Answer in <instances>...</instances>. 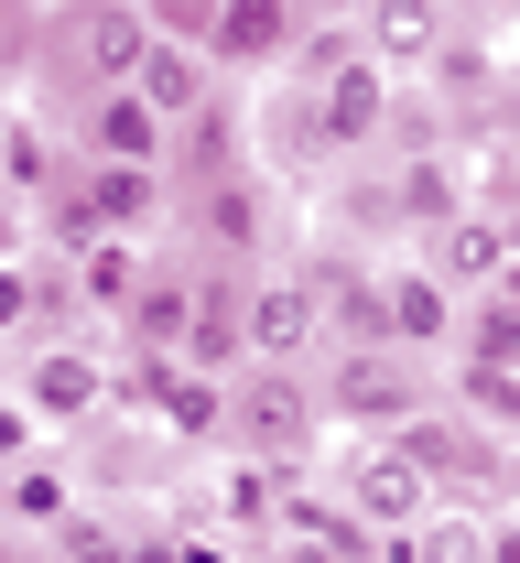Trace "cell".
Returning a JSON list of instances; mask_svg holds the SVG:
<instances>
[{"label":"cell","instance_id":"18","mask_svg":"<svg viewBox=\"0 0 520 563\" xmlns=\"http://www.w3.org/2000/svg\"><path fill=\"white\" fill-rule=\"evenodd\" d=\"M488 563H520V542H499V553H488Z\"/></svg>","mask_w":520,"mask_h":563},{"label":"cell","instance_id":"3","mask_svg":"<svg viewBox=\"0 0 520 563\" xmlns=\"http://www.w3.org/2000/svg\"><path fill=\"white\" fill-rule=\"evenodd\" d=\"M294 44V11L283 0H228L218 22H207V55H239V66H261V55H283Z\"/></svg>","mask_w":520,"mask_h":563},{"label":"cell","instance_id":"10","mask_svg":"<svg viewBox=\"0 0 520 563\" xmlns=\"http://www.w3.org/2000/svg\"><path fill=\"white\" fill-rule=\"evenodd\" d=\"M358 131H379V76L347 55V66L325 76V141H358Z\"/></svg>","mask_w":520,"mask_h":563},{"label":"cell","instance_id":"1","mask_svg":"<svg viewBox=\"0 0 520 563\" xmlns=\"http://www.w3.org/2000/svg\"><path fill=\"white\" fill-rule=\"evenodd\" d=\"M87 152H98V163H152V152H163V109H152L142 87H109V98L87 109Z\"/></svg>","mask_w":520,"mask_h":563},{"label":"cell","instance_id":"19","mask_svg":"<svg viewBox=\"0 0 520 563\" xmlns=\"http://www.w3.org/2000/svg\"><path fill=\"white\" fill-rule=\"evenodd\" d=\"M510 314H520V272H510Z\"/></svg>","mask_w":520,"mask_h":563},{"label":"cell","instance_id":"2","mask_svg":"<svg viewBox=\"0 0 520 563\" xmlns=\"http://www.w3.org/2000/svg\"><path fill=\"white\" fill-rule=\"evenodd\" d=\"M131 87H142L163 120H196V109H207V44H152Z\"/></svg>","mask_w":520,"mask_h":563},{"label":"cell","instance_id":"5","mask_svg":"<svg viewBox=\"0 0 520 563\" xmlns=\"http://www.w3.org/2000/svg\"><path fill=\"white\" fill-rule=\"evenodd\" d=\"M369 55H445V22H434V0H369V33H358Z\"/></svg>","mask_w":520,"mask_h":563},{"label":"cell","instance_id":"9","mask_svg":"<svg viewBox=\"0 0 520 563\" xmlns=\"http://www.w3.org/2000/svg\"><path fill=\"white\" fill-rule=\"evenodd\" d=\"M358 509L369 520H423V466L412 455H369L358 466Z\"/></svg>","mask_w":520,"mask_h":563},{"label":"cell","instance_id":"15","mask_svg":"<svg viewBox=\"0 0 520 563\" xmlns=\"http://www.w3.org/2000/svg\"><path fill=\"white\" fill-rule=\"evenodd\" d=\"M11 509H22V520H66V477H55V466H22V477H11Z\"/></svg>","mask_w":520,"mask_h":563},{"label":"cell","instance_id":"17","mask_svg":"<svg viewBox=\"0 0 520 563\" xmlns=\"http://www.w3.org/2000/svg\"><path fill=\"white\" fill-rule=\"evenodd\" d=\"M163 412L185 422V433H207V422H218V390H207V379H185V390H174V401H163Z\"/></svg>","mask_w":520,"mask_h":563},{"label":"cell","instance_id":"11","mask_svg":"<svg viewBox=\"0 0 520 563\" xmlns=\"http://www.w3.org/2000/svg\"><path fill=\"white\" fill-rule=\"evenodd\" d=\"M379 314H390V336H445V282H423V272H401V282H379Z\"/></svg>","mask_w":520,"mask_h":563},{"label":"cell","instance_id":"8","mask_svg":"<svg viewBox=\"0 0 520 563\" xmlns=\"http://www.w3.org/2000/svg\"><path fill=\"white\" fill-rule=\"evenodd\" d=\"M22 390H33V412H44V422H76L87 401H98V368L55 347V357H33V379H22Z\"/></svg>","mask_w":520,"mask_h":563},{"label":"cell","instance_id":"16","mask_svg":"<svg viewBox=\"0 0 520 563\" xmlns=\"http://www.w3.org/2000/svg\"><path fill=\"white\" fill-rule=\"evenodd\" d=\"M11 185H22V196H44V185H55V163H44V131H11Z\"/></svg>","mask_w":520,"mask_h":563},{"label":"cell","instance_id":"13","mask_svg":"<svg viewBox=\"0 0 520 563\" xmlns=\"http://www.w3.org/2000/svg\"><path fill=\"white\" fill-rule=\"evenodd\" d=\"M250 433H261V444H294L303 433V390L294 379H261V390H250Z\"/></svg>","mask_w":520,"mask_h":563},{"label":"cell","instance_id":"7","mask_svg":"<svg viewBox=\"0 0 520 563\" xmlns=\"http://www.w3.org/2000/svg\"><path fill=\"white\" fill-rule=\"evenodd\" d=\"M303 325H314V292L303 282H272V292H250V347L261 357H294Z\"/></svg>","mask_w":520,"mask_h":563},{"label":"cell","instance_id":"12","mask_svg":"<svg viewBox=\"0 0 520 563\" xmlns=\"http://www.w3.org/2000/svg\"><path fill=\"white\" fill-rule=\"evenodd\" d=\"M76 282H87V303H131V292H142V272H131V250H120V228H109V239H87V261H76Z\"/></svg>","mask_w":520,"mask_h":563},{"label":"cell","instance_id":"6","mask_svg":"<svg viewBox=\"0 0 520 563\" xmlns=\"http://www.w3.org/2000/svg\"><path fill=\"white\" fill-rule=\"evenodd\" d=\"M152 44H163V33H152V11H98V22H87V66L109 76V87H131Z\"/></svg>","mask_w":520,"mask_h":563},{"label":"cell","instance_id":"4","mask_svg":"<svg viewBox=\"0 0 520 563\" xmlns=\"http://www.w3.org/2000/svg\"><path fill=\"white\" fill-rule=\"evenodd\" d=\"M336 412H358V422H401V412H412V379H401L379 347H358L347 368H336Z\"/></svg>","mask_w":520,"mask_h":563},{"label":"cell","instance_id":"14","mask_svg":"<svg viewBox=\"0 0 520 563\" xmlns=\"http://www.w3.org/2000/svg\"><path fill=\"white\" fill-rule=\"evenodd\" d=\"M499 261H510V250H499V228H455V250H445V272H455V282H488Z\"/></svg>","mask_w":520,"mask_h":563}]
</instances>
